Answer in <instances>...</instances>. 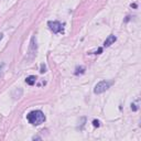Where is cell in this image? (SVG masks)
<instances>
[{
  "instance_id": "52a82bcc",
  "label": "cell",
  "mask_w": 141,
  "mask_h": 141,
  "mask_svg": "<svg viewBox=\"0 0 141 141\" xmlns=\"http://www.w3.org/2000/svg\"><path fill=\"white\" fill-rule=\"evenodd\" d=\"M84 73H85V67H84V66H79V67H77V68L75 69L74 74L75 75H82V74H84Z\"/></svg>"
},
{
  "instance_id": "9c48e42d",
  "label": "cell",
  "mask_w": 141,
  "mask_h": 141,
  "mask_svg": "<svg viewBox=\"0 0 141 141\" xmlns=\"http://www.w3.org/2000/svg\"><path fill=\"white\" fill-rule=\"evenodd\" d=\"M93 126L94 127H100V121L99 120H97V119H95V120H93Z\"/></svg>"
},
{
  "instance_id": "9a60e30c",
  "label": "cell",
  "mask_w": 141,
  "mask_h": 141,
  "mask_svg": "<svg viewBox=\"0 0 141 141\" xmlns=\"http://www.w3.org/2000/svg\"><path fill=\"white\" fill-rule=\"evenodd\" d=\"M131 7H133V8H137V5H136V3H133V5H131Z\"/></svg>"
},
{
  "instance_id": "8fae6325",
  "label": "cell",
  "mask_w": 141,
  "mask_h": 141,
  "mask_svg": "<svg viewBox=\"0 0 141 141\" xmlns=\"http://www.w3.org/2000/svg\"><path fill=\"white\" fill-rule=\"evenodd\" d=\"M131 109L133 110V111H137V110L139 109L138 105H136V104H131Z\"/></svg>"
},
{
  "instance_id": "5bb4252c",
  "label": "cell",
  "mask_w": 141,
  "mask_h": 141,
  "mask_svg": "<svg viewBox=\"0 0 141 141\" xmlns=\"http://www.w3.org/2000/svg\"><path fill=\"white\" fill-rule=\"evenodd\" d=\"M2 38H3V34H2V33H0V41L2 40Z\"/></svg>"
},
{
  "instance_id": "4fadbf2b",
  "label": "cell",
  "mask_w": 141,
  "mask_h": 141,
  "mask_svg": "<svg viewBox=\"0 0 141 141\" xmlns=\"http://www.w3.org/2000/svg\"><path fill=\"white\" fill-rule=\"evenodd\" d=\"M33 140H41L40 137H33Z\"/></svg>"
},
{
  "instance_id": "277c9868",
  "label": "cell",
  "mask_w": 141,
  "mask_h": 141,
  "mask_svg": "<svg viewBox=\"0 0 141 141\" xmlns=\"http://www.w3.org/2000/svg\"><path fill=\"white\" fill-rule=\"evenodd\" d=\"M36 40H35V36H32L31 38V42H30V48H29V53L32 55L31 58H33L36 54Z\"/></svg>"
},
{
  "instance_id": "6da1fadb",
  "label": "cell",
  "mask_w": 141,
  "mask_h": 141,
  "mask_svg": "<svg viewBox=\"0 0 141 141\" xmlns=\"http://www.w3.org/2000/svg\"><path fill=\"white\" fill-rule=\"evenodd\" d=\"M26 119L33 126H40L41 124H43L45 121V115L41 110H33V111L29 112L26 116Z\"/></svg>"
},
{
  "instance_id": "7c38bea8",
  "label": "cell",
  "mask_w": 141,
  "mask_h": 141,
  "mask_svg": "<svg viewBox=\"0 0 141 141\" xmlns=\"http://www.w3.org/2000/svg\"><path fill=\"white\" fill-rule=\"evenodd\" d=\"M101 52H103V48H99V49H98V50L95 52V54H100Z\"/></svg>"
},
{
  "instance_id": "5b68a950",
  "label": "cell",
  "mask_w": 141,
  "mask_h": 141,
  "mask_svg": "<svg viewBox=\"0 0 141 141\" xmlns=\"http://www.w3.org/2000/svg\"><path fill=\"white\" fill-rule=\"evenodd\" d=\"M116 41H117V38H116L115 35H109L105 40V42H104V46H105V48H108V46H110L111 44L115 43Z\"/></svg>"
},
{
  "instance_id": "30bf717a",
  "label": "cell",
  "mask_w": 141,
  "mask_h": 141,
  "mask_svg": "<svg viewBox=\"0 0 141 141\" xmlns=\"http://www.w3.org/2000/svg\"><path fill=\"white\" fill-rule=\"evenodd\" d=\"M46 72V67H45V65L43 64V63H42V64H41V69H40V73H42V74H43V73H45Z\"/></svg>"
},
{
  "instance_id": "ba28073f",
  "label": "cell",
  "mask_w": 141,
  "mask_h": 141,
  "mask_svg": "<svg viewBox=\"0 0 141 141\" xmlns=\"http://www.w3.org/2000/svg\"><path fill=\"white\" fill-rule=\"evenodd\" d=\"M3 72H5V64L1 63V64H0V78L3 76Z\"/></svg>"
},
{
  "instance_id": "7a4b0ae2",
  "label": "cell",
  "mask_w": 141,
  "mask_h": 141,
  "mask_svg": "<svg viewBox=\"0 0 141 141\" xmlns=\"http://www.w3.org/2000/svg\"><path fill=\"white\" fill-rule=\"evenodd\" d=\"M110 85H111V83H110V82H107V81L99 82V83H98L97 85L95 86V88H94V93H95V94H101V93H104V91H106L108 88H109Z\"/></svg>"
},
{
  "instance_id": "8992f818",
  "label": "cell",
  "mask_w": 141,
  "mask_h": 141,
  "mask_svg": "<svg viewBox=\"0 0 141 141\" xmlns=\"http://www.w3.org/2000/svg\"><path fill=\"white\" fill-rule=\"evenodd\" d=\"M36 76H34V75H31V76H28L25 78V83L28 84V85H30V86H33L34 84H35L36 82Z\"/></svg>"
},
{
  "instance_id": "3957f363",
  "label": "cell",
  "mask_w": 141,
  "mask_h": 141,
  "mask_svg": "<svg viewBox=\"0 0 141 141\" xmlns=\"http://www.w3.org/2000/svg\"><path fill=\"white\" fill-rule=\"evenodd\" d=\"M48 25H49V29L55 34L63 32V25L58 21H49Z\"/></svg>"
}]
</instances>
